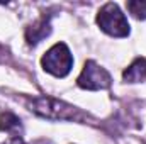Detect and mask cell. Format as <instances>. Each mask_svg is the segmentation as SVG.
I'll use <instances>...</instances> for the list:
<instances>
[{
	"mask_svg": "<svg viewBox=\"0 0 146 144\" xmlns=\"http://www.w3.org/2000/svg\"><path fill=\"white\" fill-rule=\"evenodd\" d=\"M44 70L54 76H66L73 66V56L66 44L58 42L54 44L44 56H42Z\"/></svg>",
	"mask_w": 146,
	"mask_h": 144,
	"instance_id": "3957f363",
	"label": "cell"
},
{
	"mask_svg": "<svg viewBox=\"0 0 146 144\" xmlns=\"http://www.w3.org/2000/svg\"><path fill=\"white\" fill-rule=\"evenodd\" d=\"M127 9L138 19H146V2H127Z\"/></svg>",
	"mask_w": 146,
	"mask_h": 144,
	"instance_id": "ba28073f",
	"label": "cell"
},
{
	"mask_svg": "<svg viewBox=\"0 0 146 144\" xmlns=\"http://www.w3.org/2000/svg\"><path fill=\"white\" fill-rule=\"evenodd\" d=\"M110 75L94 61H87L78 76V87L85 90H104L110 87Z\"/></svg>",
	"mask_w": 146,
	"mask_h": 144,
	"instance_id": "277c9868",
	"label": "cell"
},
{
	"mask_svg": "<svg viewBox=\"0 0 146 144\" xmlns=\"http://www.w3.org/2000/svg\"><path fill=\"white\" fill-rule=\"evenodd\" d=\"M97 22H99L100 29L104 32H107L109 36L124 37L129 34L127 19L115 3H106L100 9V12L97 15Z\"/></svg>",
	"mask_w": 146,
	"mask_h": 144,
	"instance_id": "7a4b0ae2",
	"label": "cell"
},
{
	"mask_svg": "<svg viewBox=\"0 0 146 144\" xmlns=\"http://www.w3.org/2000/svg\"><path fill=\"white\" fill-rule=\"evenodd\" d=\"M48 34H49V24L46 20H39L37 24H34L27 31V41L31 44H36V42H39L42 37H46Z\"/></svg>",
	"mask_w": 146,
	"mask_h": 144,
	"instance_id": "8992f818",
	"label": "cell"
},
{
	"mask_svg": "<svg viewBox=\"0 0 146 144\" xmlns=\"http://www.w3.org/2000/svg\"><path fill=\"white\" fill-rule=\"evenodd\" d=\"M19 127H21V120H19L14 114L7 112V114L2 115V119H0V129H2V131L12 132V131H17Z\"/></svg>",
	"mask_w": 146,
	"mask_h": 144,
	"instance_id": "52a82bcc",
	"label": "cell"
},
{
	"mask_svg": "<svg viewBox=\"0 0 146 144\" xmlns=\"http://www.w3.org/2000/svg\"><path fill=\"white\" fill-rule=\"evenodd\" d=\"M146 78V59H136L126 71H124V80L127 81H143Z\"/></svg>",
	"mask_w": 146,
	"mask_h": 144,
	"instance_id": "5b68a950",
	"label": "cell"
},
{
	"mask_svg": "<svg viewBox=\"0 0 146 144\" xmlns=\"http://www.w3.org/2000/svg\"><path fill=\"white\" fill-rule=\"evenodd\" d=\"M5 144H24V141H22V139H19V137H14V139L7 141Z\"/></svg>",
	"mask_w": 146,
	"mask_h": 144,
	"instance_id": "9c48e42d",
	"label": "cell"
},
{
	"mask_svg": "<svg viewBox=\"0 0 146 144\" xmlns=\"http://www.w3.org/2000/svg\"><path fill=\"white\" fill-rule=\"evenodd\" d=\"M31 110H34L36 114L46 117V119H53V120H73V119H80V112L75 107L58 100V98H51V97H39L29 102Z\"/></svg>",
	"mask_w": 146,
	"mask_h": 144,
	"instance_id": "6da1fadb",
	"label": "cell"
}]
</instances>
